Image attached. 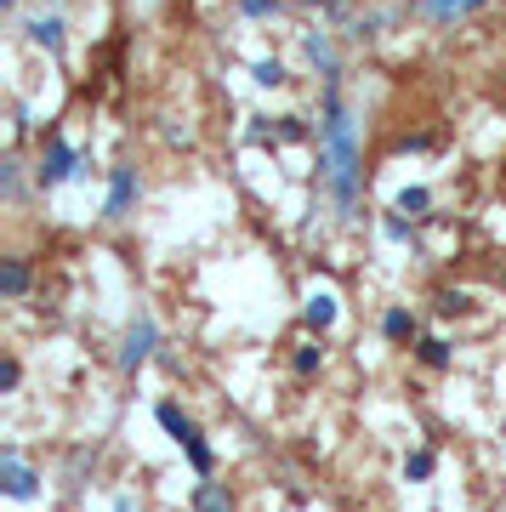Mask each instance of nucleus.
I'll list each match as a JSON object with an SVG mask.
<instances>
[{"instance_id":"nucleus-12","label":"nucleus","mask_w":506,"mask_h":512,"mask_svg":"<svg viewBox=\"0 0 506 512\" xmlns=\"http://www.w3.org/2000/svg\"><path fill=\"white\" fill-rule=\"evenodd\" d=\"M410 18V6H376V12H359V18L347 23V40H381V35H393V23Z\"/></svg>"},{"instance_id":"nucleus-6","label":"nucleus","mask_w":506,"mask_h":512,"mask_svg":"<svg viewBox=\"0 0 506 512\" xmlns=\"http://www.w3.org/2000/svg\"><path fill=\"white\" fill-rule=\"evenodd\" d=\"M35 52H46V57H63L69 52V18H63V6H40L35 18H18L12 23Z\"/></svg>"},{"instance_id":"nucleus-2","label":"nucleus","mask_w":506,"mask_h":512,"mask_svg":"<svg viewBox=\"0 0 506 512\" xmlns=\"http://www.w3.org/2000/svg\"><path fill=\"white\" fill-rule=\"evenodd\" d=\"M154 421L165 427V439L188 456V467H194L199 478H217V450H211V439H205V427H199V421L188 416L171 393H165V399H154Z\"/></svg>"},{"instance_id":"nucleus-17","label":"nucleus","mask_w":506,"mask_h":512,"mask_svg":"<svg viewBox=\"0 0 506 512\" xmlns=\"http://www.w3.org/2000/svg\"><path fill=\"white\" fill-rule=\"evenodd\" d=\"M330 365V348H325V336H308V342H296V353H290V370L308 382V376H319V370Z\"/></svg>"},{"instance_id":"nucleus-27","label":"nucleus","mask_w":506,"mask_h":512,"mask_svg":"<svg viewBox=\"0 0 506 512\" xmlns=\"http://www.w3.org/2000/svg\"><path fill=\"white\" fill-rule=\"evenodd\" d=\"M114 512H148V507H137L131 495H114Z\"/></svg>"},{"instance_id":"nucleus-8","label":"nucleus","mask_w":506,"mask_h":512,"mask_svg":"<svg viewBox=\"0 0 506 512\" xmlns=\"http://www.w3.org/2000/svg\"><path fill=\"white\" fill-rule=\"evenodd\" d=\"M495 0H410V12H416L427 29H455V23L467 18H484Z\"/></svg>"},{"instance_id":"nucleus-13","label":"nucleus","mask_w":506,"mask_h":512,"mask_svg":"<svg viewBox=\"0 0 506 512\" xmlns=\"http://www.w3.org/2000/svg\"><path fill=\"white\" fill-rule=\"evenodd\" d=\"M410 359H416L421 370H433V376H444V370L455 365V342H450V336H438V330H421V342L410 348Z\"/></svg>"},{"instance_id":"nucleus-24","label":"nucleus","mask_w":506,"mask_h":512,"mask_svg":"<svg viewBox=\"0 0 506 512\" xmlns=\"http://www.w3.org/2000/svg\"><path fill=\"white\" fill-rule=\"evenodd\" d=\"M86 473H97V450H74L69 456V490H80Z\"/></svg>"},{"instance_id":"nucleus-28","label":"nucleus","mask_w":506,"mask_h":512,"mask_svg":"<svg viewBox=\"0 0 506 512\" xmlns=\"http://www.w3.org/2000/svg\"><path fill=\"white\" fill-rule=\"evenodd\" d=\"M0 12H6V18L18 23V12H23V0H0Z\"/></svg>"},{"instance_id":"nucleus-26","label":"nucleus","mask_w":506,"mask_h":512,"mask_svg":"<svg viewBox=\"0 0 506 512\" xmlns=\"http://www.w3.org/2000/svg\"><path fill=\"white\" fill-rule=\"evenodd\" d=\"M29 126H35V109L29 103H12V137H29Z\"/></svg>"},{"instance_id":"nucleus-21","label":"nucleus","mask_w":506,"mask_h":512,"mask_svg":"<svg viewBox=\"0 0 506 512\" xmlns=\"http://www.w3.org/2000/svg\"><path fill=\"white\" fill-rule=\"evenodd\" d=\"M433 313H438V319H467V313H472V291H455V285L433 291Z\"/></svg>"},{"instance_id":"nucleus-18","label":"nucleus","mask_w":506,"mask_h":512,"mask_svg":"<svg viewBox=\"0 0 506 512\" xmlns=\"http://www.w3.org/2000/svg\"><path fill=\"white\" fill-rule=\"evenodd\" d=\"M188 501H194V512H234V490L217 484V478H199L188 490Z\"/></svg>"},{"instance_id":"nucleus-16","label":"nucleus","mask_w":506,"mask_h":512,"mask_svg":"<svg viewBox=\"0 0 506 512\" xmlns=\"http://www.w3.org/2000/svg\"><path fill=\"white\" fill-rule=\"evenodd\" d=\"M393 211H398V217H416V222L438 217V211H433V188H427V183H404L393 194Z\"/></svg>"},{"instance_id":"nucleus-23","label":"nucleus","mask_w":506,"mask_h":512,"mask_svg":"<svg viewBox=\"0 0 506 512\" xmlns=\"http://www.w3.org/2000/svg\"><path fill=\"white\" fill-rule=\"evenodd\" d=\"M234 12L245 23H268V18H279V12H285V0H234Z\"/></svg>"},{"instance_id":"nucleus-25","label":"nucleus","mask_w":506,"mask_h":512,"mask_svg":"<svg viewBox=\"0 0 506 512\" xmlns=\"http://www.w3.org/2000/svg\"><path fill=\"white\" fill-rule=\"evenodd\" d=\"M18 387H23V359H18V353H6V359H0V393L12 399Z\"/></svg>"},{"instance_id":"nucleus-10","label":"nucleus","mask_w":506,"mask_h":512,"mask_svg":"<svg viewBox=\"0 0 506 512\" xmlns=\"http://www.w3.org/2000/svg\"><path fill=\"white\" fill-rule=\"evenodd\" d=\"M302 325H308V336H330V330L342 325V296L330 291V285H313L302 296Z\"/></svg>"},{"instance_id":"nucleus-5","label":"nucleus","mask_w":506,"mask_h":512,"mask_svg":"<svg viewBox=\"0 0 506 512\" xmlns=\"http://www.w3.org/2000/svg\"><path fill=\"white\" fill-rule=\"evenodd\" d=\"M143 171L137 165H109L103 177V222H126L137 205H143Z\"/></svg>"},{"instance_id":"nucleus-9","label":"nucleus","mask_w":506,"mask_h":512,"mask_svg":"<svg viewBox=\"0 0 506 512\" xmlns=\"http://www.w3.org/2000/svg\"><path fill=\"white\" fill-rule=\"evenodd\" d=\"M302 57H308V69L319 74V86H325V80H347L342 46L330 40V29H302Z\"/></svg>"},{"instance_id":"nucleus-7","label":"nucleus","mask_w":506,"mask_h":512,"mask_svg":"<svg viewBox=\"0 0 506 512\" xmlns=\"http://www.w3.org/2000/svg\"><path fill=\"white\" fill-rule=\"evenodd\" d=\"M40 484L46 478L29 467V456H23L18 444H0V490H6V501L29 507V501H40Z\"/></svg>"},{"instance_id":"nucleus-22","label":"nucleus","mask_w":506,"mask_h":512,"mask_svg":"<svg viewBox=\"0 0 506 512\" xmlns=\"http://www.w3.org/2000/svg\"><path fill=\"white\" fill-rule=\"evenodd\" d=\"M0 194H6V205L23 200V160H18V148L6 154V165H0Z\"/></svg>"},{"instance_id":"nucleus-20","label":"nucleus","mask_w":506,"mask_h":512,"mask_svg":"<svg viewBox=\"0 0 506 512\" xmlns=\"http://www.w3.org/2000/svg\"><path fill=\"white\" fill-rule=\"evenodd\" d=\"M251 80L262 92H285L290 86V63L285 57H251Z\"/></svg>"},{"instance_id":"nucleus-30","label":"nucleus","mask_w":506,"mask_h":512,"mask_svg":"<svg viewBox=\"0 0 506 512\" xmlns=\"http://www.w3.org/2000/svg\"><path fill=\"white\" fill-rule=\"evenodd\" d=\"M501 512H506V507H501Z\"/></svg>"},{"instance_id":"nucleus-3","label":"nucleus","mask_w":506,"mask_h":512,"mask_svg":"<svg viewBox=\"0 0 506 512\" xmlns=\"http://www.w3.org/2000/svg\"><path fill=\"white\" fill-rule=\"evenodd\" d=\"M69 183H91V154L74 137L52 131L46 143H40V160H35V188L40 194H57V188Z\"/></svg>"},{"instance_id":"nucleus-14","label":"nucleus","mask_w":506,"mask_h":512,"mask_svg":"<svg viewBox=\"0 0 506 512\" xmlns=\"http://www.w3.org/2000/svg\"><path fill=\"white\" fill-rule=\"evenodd\" d=\"M29 291H35V262L29 256H6L0 262V296L6 302H23Z\"/></svg>"},{"instance_id":"nucleus-1","label":"nucleus","mask_w":506,"mask_h":512,"mask_svg":"<svg viewBox=\"0 0 506 512\" xmlns=\"http://www.w3.org/2000/svg\"><path fill=\"white\" fill-rule=\"evenodd\" d=\"M319 188H325V200H330L336 217L359 222L364 154H359V126H353L342 80H325V86H319Z\"/></svg>"},{"instance_id":"nucleus-15","label":"nucleus","mask_w":506,"mask_h":512,"mask_svg":"<svg viewBox=\"0 0 506 512\" xmlns=\"http://www.w3.org/2000/svg\"><path fill=\"white\" fill-rule=\"evenodd\" d=\"M381 239H387V245H393V251H421V222L416 217H398L393 205H387V211H381Z\"/></svg>"},{"instance_id":"nucleus-29","label":"nucleus","mask_w":506,"mask_h":512,"mask_svg":"<svg viewBox=\"0 0 506 512\" xmlns=\"http://www.w3.org/2000/svg\"><path fill=\"white\" fill-rule=\"evenodd\" d=\"M501 291H506V268H501Z\"/></svg>"},{"instance_id":"nucleus-4","label":"nucleus","mask_w":506,"mask_h":512,"mask_svg":"<svg viewBox=\"0 0 506 512\" xmlns=\"http://www.w3.org/2000/svg\"><path fill=\"white\" fill-rule=\"evenodd\" d=\"M160 319L148 308H137L131 313V325H126V336H120V353H114V365H120V376H137V370L148 365V359H160Z\"/></svg>"},{"instance_id":"nucleus-11","label":"nucleus","mask_w":506,"mask_h":512,"mask_svg":"<svg viewBox=\"0 0 506 512\" xmlns=\"http://www.w3.org/2000/svg\"><path fill=\"white\" fill-rule=\"evenodd\" d=\"M421 313L410 308V302H387V308H381V336H387V342H393V348H416L421 342Z\"/></svg>"},{"instance_id":"nucleus-19","label":"nucleus","mask_w":506,"mask_h":512,"mask_svg":"<svg viewBox=\"0 0 506 512\" xmlns=\"http://www.w3.org/2000/svg\"><path fill=\"white\" fill-rule=\"evenodd\" d=\"M404 484H433V473H438V450L433 444H416V450H404Z\"/></svg>"}]
</instances>
